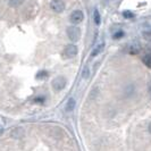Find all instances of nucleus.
Masks as SVG:
<instances>
[{
    "instance_id": "nucleus-17",
    "label": "nucleus",
    "mask_w": 151,
    "mask_h": 151,
    "mask_svg": "<svg viewBox=\"0 0 151 151\" xmlns=\"http://www.w3.org/2000/svg\"><path fill=\"white\" fill-rule=\"evenodd\" d=\"M48 76V73L47 72H40L39 74H38V77L40 78V77H47Z\"/></svg>"
},
{
    "instance_id": "nucleus-16",
    "label": "nucleus",
    "mask_w": 151,
    "mask_h": 151,
    "mask_svg": "<svg viewBox=\"0 0 151 151\" xmlns=\"http://www.w3.org/2000/svg\"><path fill=\"white\" fill-rule=\"evenodd\" d=\"M95 93L98 94V89H97V88H95V89H93L92 92L90 93V98H91V99H93V98H95V97H94V94H95Z\"/></svg>"
},
{
    "instance_id": "nucleus-9",
    "label": "nucleus",
    "mask_w": 151,
    "mask_h": 151,
    "mask_svg": "<svg viewBox=\"0 0 151 151\" xmlns=\"http://www.w3.org/2000/svg\"><path fill=\"white\" fill-rule=\"evenodd\" d=\"M76 106V101L74 98H69L67 101V103H66V111L68 113H71V111H73L74 108H75Z\"/></svg>"
},
{
    "instance_id": "nucleus-11",
    "label": "nucleus",
    "mask_w": 151,
    "mask_h": 151,
    "mask_svg": "<svg viewBox=\"0 0 151 151\" xmlns=\"http://www.w3.org/2000/svg\"><path fill=\"white\" fill-rule=\"evenodd\" d=\"M93 18H94V23H95V25H100L101 17H100L99 11H98L97 9H95V10H94V13H93Z\"/></svg>"
},
{
    "instance_id": "nucleus-6",
    "label": "nucleus",
    "mask_w": 151,
    "mask_h": 151,
    "mask_svg": "<svg viewBox=\"0 0 151 151\" xmlns=\"http://www.w3.org/2000/svg\"><path fill=\"white\" fill-rule=\"evenodd\" d=\"M24 133H25L24 128H22V127H15V128L11 130L10 136L14 137V139H21V137L24 136Z\"/></svg>"
},
{
    "instance_id": "nucleus-7",
    "label": "nucleus",
    "mask_w": 151,
    "mask_h": 151,
    "mask_svg": "<svg viewBox=\"0 0 151 151\" xmlns=\"http://www.w3.org/2000/svg\"><path fill=\"white\" fill-rule=\"evenodd\" d=\"M141 51V46L139 42H133L131 46H130V53L132 55H136Z\"/></svg>"
},
{
    "instance_id": "nucleus-15",
    "label": "nucleus",
    "mask_w": 151,
    "mask_h": 151,
    "mask_svg": "<svg viewBox=\"0 0 151 151\" xmlns=\"http://www.w3.org/2000/svg\"><path fill=\"white\" fill-rule=\"evenodd\" d=\"M123 15H124V17H126V18H132V17L134 16V14L131 13V11H124Z\"/></svg>"
},
{
    "instance_id": "nucleus-5",
    "label": "nucleus",
    "mask_w": 151,
    "mask_h": 151,
    "mask_svg": "<svg viewBox=\"0 0 151 151\" xmlns=\"http://www.w3.org/2000/svg\"><path fill=\"white\" fill-rule=\"evenodd\" d=\"M77 55V47L74 44H68L64 49V56L66 58H73Z\"/></svg>"
},
{
    "instance_id": "nucleus-8",
    "label": "nucleus",
    "mask_w": 151,
    "mask_h": 151,
    "mask_svg": "<svg viewBox=\"0 0 151 151\" xmlns=\"http://www.w3.org/2000/svg\"><path fill=\"white\" fill-rule=\"evenodd\" d=\"M103 48H105V44L103 43H99L94 49L91 52V57H97L98 55H100L101 52L103 51Z\"/></svg>"
},
{
    "instance_id": "nucleus-20",
    "label": "nucleus",
    "mask_w": 151,
    "mask_h": 151,
    "mask_svg": "<svg viewBox=\"0 0 151 151\" xmlns=\"http://www.w3.org/2000/svg\"><path fill=\"white\" fill-rule=\"evenodd\" d=\"M0 132H1V126H0Z\"/></svg>"
},
{
    "instance_id": "nucleus-13",
    "label": "nucleus",
    "mask_w": 151,
    "mask_h": 151,
    "mask_svg": "<svg viewBox=\"0 0 151 151\" xmlns=\"http://www.w3.org/2000/svg\"><path fill=\"white\" fill-rule=\"evenodd\" d=\"M89 76H90V69H89L88 66H85L83 69V72H82V78L86 80V78H89Z\"/></svg>"
},
{
    "instance_id": "nucleus-4",
    "label": "nucleus",
    "mask_w": 151,
    "mask_h": 151,
    "mask_svg": "<svg viewBox=\"0 0 151 151\" xmlns=\"http://www.w3.org/2000/svg\"><path fill=\"white\" fill-rule=\"evenodd\" d=\"M50 7L55 13H61L65 9V4L61 0H52L50 2Z\"/></svg>"
},
{
    "instance_id": "nucleus-18",
    "label": "nucleus",
    "mask_w": 151,
    "mask_h": 151,
    "mask_svg": "<svg viewBox=\"0 0 151 151\" xmlns=\"http://www.w3.org/2000/svg\"><path fill=\"white\" fill-rule=\"evenodd\" d=\"M148 90H149V94H150V97H151V81L149 82V86H148Z\"/></svg>"
},
{
    "instance_id": "nucleus-10",
    "label": "nucleus",
    "mask_w": 151,
    "mask_h": 151,
    "mask_svg": "<svg viewBox=\"0 0 151 151\" xmlns=\"http://www.w3.org/2000/svg\"><path fill=\"white\" fill-rule=\"evenodd\" d=\"M142 61L144 63V65L147 66V67L151 68V53H147V55H144L142 58Z\"/></svg>"
},
{
    "instance_id": "nucleus-12",
    "label": "nucleus",
    "mask_w": 151,
    "mask_h": 151,
    "mask_svg": "<svg viewBox=\"0 0 151 151\" xmlns=\"http://www.w3.org/2000/svg\"><path fill=\"white\" fill-rule=\"evenodd\" d=\"M24 2V0H9V6L10 7H18Z\"/></svg>"
},
{
    "instance_id": "nucleus-19",
    "label": "nucleus",
    "mask_w": 151,
    "mask_h": 151,
    "mask_svg": "<svg viewBox=\"0 0 151 151\" xmlns=\"http://www.w3.org/2000/svg\"><path fill=\"white\" fill-rule=\"evenodd\" d=\"M149 132H150V133H151V123H150V124H149Z\"/></svg>"
},
{
    "instance_id": "nucleus-3",
    "label": "nucleus",
    "mask_w": 151,
    "mask_h": 151,
    "mask_svg": "<svg viewBox=\"0 0 151 151\" xmlns=\"http://www.w3.org/2000/svg\"><path fill=\"white\" fill-rule=\"evenodd\" d=\"M69 19H71V22L73 24H80V23H82L84 19L83 11H81V10H74L72 13L71 17H69Z\"/></svg>"
},
{
    "instance_id": "nucleus-14",
    "label": "nucleus",
    "mask_w": 151,
    "mask_h": 151,
    "mask_svg": "<svg viewBox=\"0 0 151 151\" xmlns=\"http://www.w3.org/2000/svg\"><path fill=\"white\" fill-rule=\"evenodd\" d=\"M123 36H124V32H123V31H118L117 33H115L114 35H113V38H114V39H116V40H117V39H120V38H123Z\"/></svg>"
},
{
    "instance_id": "nucleus-1",
    "label": "nucleus",
    "mask_w": 151,
    "mask_h": 151,
    "mask_svg": "<svg viewBox=\"0 0 151 151\" xmlns=\"http://www.w3.org/2000/svg\"><path fill=\"white\" fill-rule=\"evenodd\" d=\"M80 35H81V31H80L78 27H76V26H69V27H67V36L72 42L78 41Z\"/></svg>"
},
{
    "instance_id": "nucleus-2",
    "label": "nucleus",
    "mask_w": 151,
    "mask_h": 151,
    "mask_svg": "<svg viewBox=\"0 0 151 151\" xmlns=\"http://www.w3.org/2000/svg\"><path fill=\"white\" fill-rule=\"evenodd\" d=\"M65 86H66V78L63 77V76H58V77H56V78L52 81V89H53L56 92L61 91Z\"/></svg>"
}]
</instances>
